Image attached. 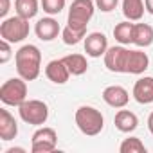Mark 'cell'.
I'll use <instances>...</instances> for the list:
<instances>
[{
	"label": "cell",
	"instance_id": "8fae6325",
	"mask_svg": "<svg viewBox=\"0 0 153 153\" xmlns=\"http://www.w3.org/2000/svg\"><path fill=\"white\" fill-rule=\"evenodd\" d=\"M149 67V58L146 52L135 49V51H128L126 56V65H124V74H142L146 72Z\"/></svg>",
	"mask_w": 153,
	"mask_h": 153
},
{
	"label": "cell",
	"instance_id": "7c38bea8",
	"mask_svg": "<svg viewBox=\"0 0 153 153\" xmlns=\"http://www.w3.org/2000/svg\"><path fill=\"white\" fill-rule=\"evenodd\" d=\"M45 76L49 78V81H52V83H56V85H65L72 74H70L68 67L65 65V61H63V58H61V59H52V61L47 63V67H45Z\"/></svg>",
	"mask_w": 153,
	"mask_h": 153
},
{
	"label": "cell",
	"instance_id": "ac0fdd59",
	"mask_svg": "<svg viewBox=\"0 0 153 153\" xmlns=\"http://www.w3.org/2000/svg\"><path fill=\"white\" fill-rule=\"evenodd\" d=\"M133 43L137 47H149L153 43V27L149 24H135Z\"/></svg>",
	"mask_w": 153,
	"mask_h": 153
},
{
	"label": "cell",
	"instance_id": "f546056e",
	"mask_svg": "<svg viewBox=\"0 0 153 153\" xmlns=\"http://www.w3.org/2000/svg\"><path fill=\"white\" fill-rule=\"evenodd\" d=\"M6 153H25V149L24 148H9Z\"/></svg>",
	"mask_w": 153,
	"mask_h": 153
},
{
	"label": "cell",
	"instance_id": "ffe728a7",
	"mask_svg": "<svg viewBox=\"0 0 153 153\" xmlns=\"http://www.w3.org/2000/svg\"><path fill=\"white\" fill-rule=\"evenodd\" d=\"M144 2L142 0H123V15L126 16V20H131V22H137L142 18L144 15Z\"/></svg>",
	"mask_w": 153,
	"mask_h": 153
},
{
	"label": "cell",
	"instance_id": "6da1fadb",
	"mask_svg": "<svg viewBox=\"0 0 153 153\" xmlns=\"http://www.w3.org/2000/svg\"><path fill=\"white\" fill-rule=\"evenodd\" d=\"M16 72L25 81H34L42 70V52L36 45H24L15 54Z\"/></svg>",
	"mask_w": 153,
	"mask_h": 153
},
{
	"label": "cell",
	"instance_id": "4fadbf2b",
	"mask_svg": "<svg viewBox=\"0 0 153 153\" xmlns=\"http://www.w3.org/2000/svg\"><path fill=\"white\" fill-rule=\"evenodd\" d=\"M133 99L140 105H149L153 103V78L144 76L137 79L133 85Z\"/></svg>",
	"mask_w": 153,
	"mask_h": 153
},
{
	"label": "cell",
	"instance_id": "484cf974",
	"mask_svg": "<svg viewBox=\"0 0 153 153\" xmlns=\"http://www.w3.org/2000/svg\"><path fill=\"white\" fill-rule=\"evenodd\" d=\"M119 4V0H96V7L101 9L103 13H110L117 7Z\"/></svg>",
	"mask_w": 153,
	"mask_h": 153
},
{
	"label": "cell",
	"instance_id": "e0dca14e",
	"mask_svg": "<svg viewBox=\"0 0 153 153\" xmlns=\"http://www.w3.org/2000/svg\"><path fill=\"white\" fill-rule=\"evenodd\" d=\"M63 61L68 67L72 76H83L88 70V61L83 54H67L63 58Z\"/></svg>",
	"mask_w": 153,
	"mask_h": 153
},
{
	"label": "cell",
	"instance_id": "7a4b0ae2",
	"mask_svg": "<svg viewBox=\"0 0 153 153\" xmlns=\"http://www.w3.org/2000/svg\"><path fill=\"white\" fill-rule=\"evenodd\" d=\"M76 124H78L81 133H85L88 137H94V135H99L103 131L105 117L94 106H79L76 110Z\"/></svg>",
	"mask_w": 153,
	"mask_h": 153
},
{
	"label": "cell",
	"instance_id": "7402d4cb",
	"mask_svg": "<svg viewBox=\"0 0 153 153\" xmlns=\"http://www.w3.org/2000/svg\"><path fill=\"white\" fill-rule=\"evenodd\" d=\"M85 36H87V27H74L67 24V27L61 31V38L65 45H78Z\"/></svg>",
	"mask_w": 153,
	"mask_h": 153
},
{
	"label": "cell",
	"instance_id": "3957f363",
	"mask_svg": "<svg viewBox=\"0 0 153 153\" xmlns=\"http://www.w3.org/2000/svg\"><path fill=\"white\" fill-rule=\"evenodd\" d=\"M29 20L22 18V16H11L6 18L0 24V38L7 40L9 43H20L29 36Z\"/></svg>",
	"mask_w": 153,
	"mask_h": 153
},
{
	"label": "cell",
	"instance_id": "4316f807",
	"mask_svg": "<svg viewBox=\"0 0 153 153\" xmlns=\"http://www.w3.org/2000/svg\"><path fill=\"white\" fill-rule=\"evenodd\" d=\"M0 4H2V6H0V16H6L7 15V11H9V7H11V2H9V0H0Z\"/></svg>",
	"mask_w": 153,
	"mask_h": 153
},
{
	"label": "cell",
	"instance_id": "5bb4252c",
	"mask_svg": "<svg viewBox=\"0 0 153 153\" xmlns=\"http://www.w3.org/2000/svg\"><path fill=\"white\" fill-rule=\"evenodd\" d=\"M34 33H36V36L42 42H52L54 38H58V34L61 33V29H59V24L54 18L49 16V18H42V20L36 22Z\"/></svg>",
	"mask_w": 153,
	"mask_h": 153
},
{
	"label": "cell",
	"instance_id": "44dd1931",
	"mask_svg": "<svg viewBox=\"0 0 153 153\" xmlns=\"http://www.w3.org/2000/svg\"><path fill=\"white\" fill-rule=\"evenodd\" d=\"M38 0H15V9H16V15L25 18V20H31L38 15Z\"/></svg>",
	"mask_w": 153,
	"mask_h": 153
},
{
	"label": "cell",
	"instance_id": "30bf717a",
	"mask_svg": "<svg viewBox=\"0 0 153 153\" xmlns=\"http://www.w3.org/2000/svg\"><path fill=\"white\" fill-rule=\"evenodd\" d=\"M108 51V38L103 33H90L85 38V52L90 58H101Z\"/></svg>",
	"mask_w": 153,
	"mask_h": 153
},
{
	"label": "cell",
	"instance_id": "cb8c5ba5",
	"mask_svg": "<svg viewBox=\"0 0 153 153\" xmlns=\"http://www.w3.org/2000/svg\"><path fill=\"white\" fill-rule=\"evenodd\" d=\"M42 9L51 16L59 15L65 9V0H42Z\"/></svg>",
	"mask_w": 153,
	"mask_h": 153
},
{
	"label": "cell",
	"instance_id": "8992f818",
	"mask_svg": "<svg viewBox=\"0 0 153 153\" xmlns=\"http://www.w3.org/2000/svg\"><path fill=\"white\" fill-rule=\"evenodd\" d=\"M94 11H96L94 0H74L68 9L67 24L74 27H87L94 16Z\"/></svg>",
	"mask_w": 153,
	"mask_h": 153
},
{
	"label": "cell",
	"instance_id": "52a82bcc",
	"mask_svg": "<svg viewBox=\"0 0 153 153\" xmlns=\"http://www.w3.org/2000/svg\"><path fill=\"white\" fill-rule=\"evenodd\" d=\"M58 144V133L54 128H40L33 133L31 139V151L33 153H51L56 149Z\"/></svg>",
	"mask_w": 153,
	"mask_h": 153
},
{
	"label": "cell",
	"instance_id": "ba28073f",
	"mask_svg": "<svg viewBox=\"0 0 153 153\" xmlns=\"http://www.w3.org/2000/svg\"><path fill=\"white\" fill-rule=\"evenodd\" d=\"M126 56H128V49H124L123 45L108 47V51L105 52V67L110 72H124Z\"/></svg>",
	"mask_w": 153,
	"mask_h": 153
},
{
	"label": "cell",
	"instance_id": "d4e9b609",
	"mask_svg": "<svg viewBox=\"0 0 153 153\" xmlns=\"http://www.w3.org/2000/svg\"><path fill=\"white\" fill-rule=\"evenodd\" d=\"M11 56V43L7 40H0V63H7Z\"/></svg>",
	"mask_w": 153,
	"mask_h": 153
},
{
	"label": "cell",
	"instance_id": "d6986e66",
	"mask_svg": "<svg viewBox=\"0 0 153 153\" xmlns=\"http://www.w3.org/2000/svg\"><path fill=\"white\" fill-rule=\"evenodd\" d=\"M133 29H135V24H131V20L121 22L114 27V38L121 45H130L133 43Z\"/></svg>",
	"mask_w": 153,
	"mask_h": 153
},
{
	"label": "cell",
	"instance_id": "f1b7e54d",
	"mask_svg": "<svg viewBox=\"0 0 153 153\" xmlns=\"http://www.w3.org/2000/svg\"><path fill=\"white\" fill-rule=\"evenodd\" d=\"M148 130H149V133L153 135V112H151L149 117H148Z\"/></svg>",
	"mask_w": 153,
	"mask_h": 153
},
{
	"label": "cell",
	"instance_id": "9c48e42d",
	"mask_svg": "<svg viewBox=\"0 0 153 153\" xmlns=\"http://www.w3.org/2000/svg\"><path fill=\"white\" fill-rule=\"evenodd\" d=\"M103 101L112 108H124L130 101V94L121 85H110L103 90Z\"/></svg>",
	"mask_w": 153,
	"mask_h": 153
},
{
	"label": "cell",
	"instance_id": "83f0119b",
	"mask_svg": "<svg viewBox=\"0 0 153 153\" xmlns=\"http://www.w3.org/2000/svg\"><path fill=\"white\" fill-rule=\"evenodd\" d=\"M144 6H146V11L153 15V0H144Z\"/></svg>",
	"mask_w": 153,
	"mask_h": 153
},
{
	"label": "cell",
	"instance_id": "5b68a950",
	"mask_svg": "<svg viewBox=\"0 0 153 153\" xmlns=\"http://www.w3.org/2000/svg\"><path fill=\"white\" fill-rule=\"evenodd\" d=\"M20 119L33 126H42L49 119V106L40 99H27L18 106Z\"/></svg>",
	"mask_w": 153,
	"mask_h": 153
},
{
	"label": "cell",
	"instance_id": "603a6c76",
	"mask_svg": "<svg viewBox=\"0 0 153 153\" xmlns=\"http://www.w3.org/2000/svg\"><path fill=\"white\" fill-rule=\"evenodd\" d=\"M119 151L121 153H146V146L142 144V140L139 137H130L121 142Z\"/></svg>",
	"mask_w": 153,
	"mask_h": 153
},
{
	"label": "cell",
	"instance_id": "2e32d148",
	"mask_svg": "<svg viewBox=\"0 0 153 153\" xmlns=\"http://www.w3.org/2000/svg\"><path fill=\"white\" fill-rule=\"evenodd\" d=\"M114 123H115V128H117L119 131L130 133V131H133V130L139 126V117H137L133 112H130V110H119V112L115 114Z\"/></svg>",
	"mask_w": 153,
	"mask_h": 153
},
{
	"label": "cell",
	"instance_id": "9a60e30c",
	"mask_svg": "<svg viewBox=\"0 0 153 153\" xmlns=\"http://www.w3.org/2000/svg\"><path fill=\"white\" fill-rule=\"evenodd\" d=\"M18 135V124L16 119L6 110H0V139L2 140H13Z\"/></svg>",
	"mask_w": 153,
	"mask_h": 153
},
{
	"label": "cell",
	"instance_id": "277c9868",
	"mask_svg": "<svg viewBox=\"0 0 153 153\" xmlns=\"http://www.w3.org/2000/svg\"><path fill=\"white\" fill-rule=\"evenodd\" d=\"M0 101L7 106H20L27 101V85L24 78H11L0 87Z\"/></svg>",
	"mask_w": 153,
	"mask_h": 153
}]
</instances>
